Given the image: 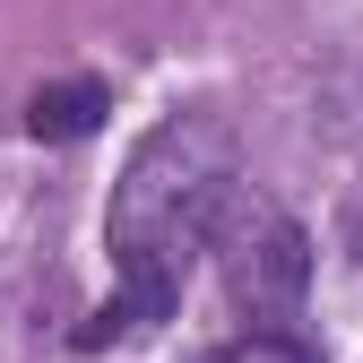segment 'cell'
I'll return each instance as SVG.
<instances>
[{
	"label": "cell",
	"mask_w": 363,
	"mask_h": 363,
	"mask_svg": "<svg viewBox=\"0 0 363 363\" xmlns=\"http://www.w3.org/2000/svg\"><path fill=\"white\" fill-rule=\"evenodd\" d=\"M225 199H234V121L216 104H182L130 147L113 182V216H104L113 303L130 311V329H156L182 303V277L208 251Z\"/></svg>",
	"instance_id": "obj_1"
},
{
	"label": "cell",
	"mask_w": 363,
	"mask_h": 363,
	"mask_svg": "<svg viewBox=\"0 0 363 363\" xmlns=\"http://www.w3.org/2000/svg\"><path fill=\"white\" fill-rule=\"evenodd\" d=\"M208 251H216L225 303H234L251 329H294V311L311 294V234L268 191H234V199H225Z\"/></svg>",
	"instance_id": "obj_2"
},
{
	"label": "cell",
	"mask_w": 363,
	"mask_h": 363,
	"mask_svg": "<svg viewBox=\"0 0 363 363\" xmlns=\"http://www.w3.org/2000/svg\"><path fill=\"white\" fill-rule=\"evenodd\" d=\"M113 113V96H104V78H52V86H35L26 96V139H43V147H69V139H86Z\"/></svg>",
	"instance_id": "obj_3"
}]
</instances>
